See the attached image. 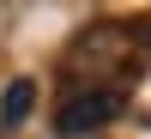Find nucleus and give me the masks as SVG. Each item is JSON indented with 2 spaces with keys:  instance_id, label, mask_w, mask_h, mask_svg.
Returning a JSON list of instances; mask_svg holds the SVG:
<instances>
[{
  "instance_id": "obj_1",
  "label": "nucleus",
  "mask_w": 151,
  "mask_h": 139,
  "mask_svg": "<svg viewBox=\"0 0 151 139\" xmlns=\"http://www.w3.org/2000/svg\"><path fill=\"white\" fill-rule=\"evenodd\" d=\"M127 109V85H73L55 103V133L60 139H91Z\"/></svg>"
},
{
  "instance_id": "obj_2",
  "label": "nucleus",
  "mask_w": 151,
  "mask_h": 139,
  "mask_svg": "<svg viewBox=\"0 0 151 139\" xmlns=\"http://www.w3.org/2000/svg\"><path fill=\"white\" fill-rule=\"evenodd\" d=\"M30 103H36V85H30V79H12L6 97H0V127H24Z\"/></svg>"
},
{
  "instance_id": "obj_3",
  "label": "nucleus",
  "mask_w": 151,
  "mask_h": 139,
  "mask_svg": "<svg viewBox=\"0 0 151 139\" xmlns=\"http://www.w3.org/2000/svg\"><path fill=\"white\" fill-rule=\"evenodd\" d=\"M145 48H151V24H145Z\"/></svg>"
}]
</instances>
